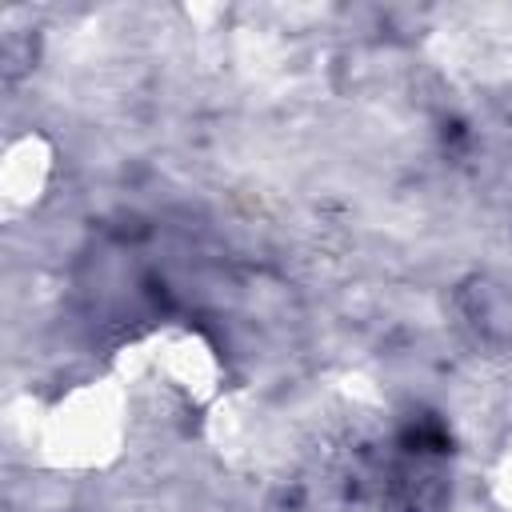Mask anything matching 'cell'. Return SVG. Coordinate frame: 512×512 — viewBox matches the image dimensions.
Instances as JSON below:
<instances>
[{
	"label": "cell",
	"mask_w": 512,
	"mask_h": 512,
	"mask_svg": "<svg viewBox=\"0 0 512 512\" xmlns=\"http://www.w3.org/2000/svg\"><path fill=\"white\" fill-rule=\"evenodd\" d=\"M132 388L108 368L72 380L32 420V448L56 472H104L132 436Z\"/></svg>",
	"instance_id": "6da1fadb"
},
{
	"label": "cell",
	"mask_w": 512,
	"mask_h": 512,
	"mask_svg": "<svg viewBox=\"0 0 512 512\" xmlns=\"http://www.w3.org/2000/svg\"><path fill=\"white\" fill-rule=\"evenodd\" d=\"M112 372L132 392L140 384H152L188 408H212L224 396L220 348L196 324H160L128 340L112 356Z\"/></svg>",
	"instance_id": "7a4b0ae2"
},
{
	"label": "cell",
	"mask_w": 512,
	"mask_h": 512,
	"mask_svg": "<svg viewBox=\"0 0 512 512\" xmlns=\"http://www.w3.org/2000/svg\"><path fill=\"white\" fill-rule=\"evenodd\" d=\"M56 180V144L40 128H24L4 140L0 152V204L4 212H32Z\"/></svg>",
	"instance_id": "3957f363"
},
{
	"label": "cell",
	"mask_w": 512,
	"mask_h": 512,
	"mask_svg": "<svg viewBox=\"0 0 512 512\" xmlns=\"http://www.w3.org/2000/svg\"><path fill=\"white\" fill-rule=\"evenodd\" d=\"M488 488H492V500L512 512V444L500 452V460L492 464V476H488Z\"/></svg>",
	"instance_id": "277c9868"
}]
</instances>
